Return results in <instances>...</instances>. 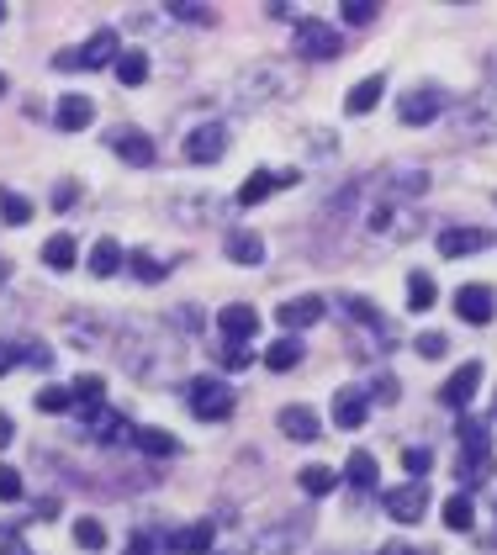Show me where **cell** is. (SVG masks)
<instances>
[{
  "mask_svg": "<svg viewBox=\"0 0 497 555\" xmlns=\"http://www.w3.org/2000/svg\"><path fill=\"white\" fill-rule=\"evenodd\" d=\"M455 133L466 143H492L497 138V96H466L455 106Z\"/></svg>",
  "mask_w": 497,
  "mask_h": 555,
  "instance_id": "cell-1",
  "label": "cell"
},
{
  "mask_svg": "<svg viewBox=\"0 0 497 555\" xmlns=\"http://www.w3.org/2000/svg\"><path fill=\"white\" fill-rule=\"evenodd\" d=\"M122 59V43L112 27H101L96 37H90L85 48H69V53H53V69H106Z\"/></svg>",
  "mask_w": 497,
  "mask_h": 555,
  "instance_id": "cell-2",
  "label": "cell"
},
{
  "mask_svg": "<svg viewBox=\"0 0 497 555\" xmlns=\"http://www.w3.org/2000/svg\"><path fill=\"white\" fill-rule=\"evenodd\" d=\"M186 407L201 418V423H217V418H228L233 413V392H228V381H217V376H191L186 386Z\"/></svg>",
  "mask_w": 497,
  "mask_h": 555,
  "instance_id": "cell-3",
  "label": "cell"
},
{
  "mask_svg": "<svg viewBox=\"0 0 497 555\" xmlns=\"http://www.w3.org/2000/svg\"><path fill=\"white\" fill-rule=\"evenodd\" d=\"M476 392H482V360H466V365H455V370H450V381H445V386H439V402H445L450 413H466Z\"/></svg>",
  "mask_w": 497,
  "mask_h": 555,
  "instance_id": "cell-4",
  "label": "cell"
},
{
  "mask_svg": "<svg viewBox=\"0 0 497 555\" xmlns=\"http://www.w3.org/2000/svg\"><path fill=\"white\" fill-rule=\"evenodd\" d=\"M180 148H186L191 164H217V159L228 154V127L223 122H201V127H191V133H186V143H180Z\"/></svg>",
  "mask_w": 497,
  "mask_h": 555,
  "instance_id": "cell-5",
  "label": "cell"
},
{
  "mask_svg": "<svg viewBox=\"0 0 497 555\" xmlns=\"http://www.w3.org/2000/svg\"><path fill=\"white\" fill-rule=\"evenodd\" d=\"M297 53H302V59L328 64V59H339V53H344V43H339V32L328 22H302L297 27Z\"/></svg>",
  "mask_w": 497,
  "mask_h": 555,
  "instance_id": "cell-6",
  "label": "cell"
},
{
  "mask_svg": "<svg viewBox=\"0 0 497 555\" xmlns=\"http://www.w3.org/2000/svg\"><path fill=\"white\" fill-rule=\"evenodd\" d=\"M439 111H445V90H434V85H418V90H408V96H397V117L408 127L434 122Z\"/></svg>",
  "mask_w": 497,
  "mask_h": 555,
  "instance_id": "cell-7",
  "label": "cell"
},
{
  "mask_svg": "<svg viewBox=\"0 0 497 555\" xmlns=\"http://www.w3.org/2000/svg\"><path fill=\"white\" fill-rule=\"evenodd\" d=\"M297 180H302L297 170H254L244 185H238V207H260L265 196L286 191V185H297Z\"/></svg>",
  "mask_w": 497,
  "mask_h": 555,
  "instance_id": "cell-8",
  "label": "cell"
},
{
  "mask_svg": "<svg viewBox=\"0 0 497 555\" xmlns=\"http://www.w3.org/2000/svg\"><path fill=\"white\" fill-rule=\"evenodd\" d=\"M106 148H112L122 164H133V170L154 164V143H149V133H138V127H112V133H106Z\"/></svg>",
  "mask_w": 497,
  "mask_h": 555,
  "instance_id": "cell-9",
  "label": "cell"
},
{
  "mask_svg": "<svg viewBox=\"0 0 497 555\" xmlns=\"http://www.w3.org/2000/svg\"><path fill=\"white\" fill-rule=\"evenodd\" d=\"M455 312H460V323H492V312H497V291L482 286V281H466L455 291Z\"/></svg>",
  "mask_w": 497,
  "mask_h": 555,
  "instance_id": "cell-10",
  "label": "cell"
},
{
  "mask_svg": "<svg viewBox=\"0 0 497 555\" xmlns=\"http://www.w3.org/2000/svg\"><path fill=\"white\" fill-rule=\"evenodd\" d=\"M386 513H392L397 524H418V518L429 513V481H408V487L386 492Z\"/></svg>",
  "mask_w": 497,
  "mask_h": 555,
  "instance_id": "cell-11",
  "label": "cell"
},
{
  "mask_svg": "<svg viewBox=\"0 0 497 555\" xmlns=\"http://www.w3.org/2000/svg\"><path fill=\"white\" fill-rule=\"evenodd\" d=\"M275 429H281L286 439H297V444H312V439H323V418L312 413L307 402H291V407H281V418H275Z\"/></svg>",
  "mask_w": 497,
  "mask_h": 555,
  "instance_id": "cell-12",
  "label": "cell"
},
{
  "mask_svg": "<svg viewBox=\"0 0 497 555\" xmlns=\"http://www.w3.org/2000/svg\"><path fill=\"white\" fill-rule=\"evenodd\" d=\"M492 244L487 228H439V254L445 259H466V254H482Z\"/></svg>",
  "mask_w": 497,
  "mask_h": 555,
  "instance_id": "cell-13",
  "label": "cell"
},
{
  "mask_svg": "<svg viewBox=\"0 0 497 555\" xmlns=\"http://www.w3.org/2000/svg\"><path fill=\"white\" fill-rule=\"evenodd\" d=\"M365 418H371V397H365V386H344V392H334V423H339V429L355 434Z\"/></svg>",
  "mask_w": 497,
  "mask_h": 555,
  "instance_id": "cell-14",
  "label": "cell"
},
{
  "mask_svg": "<svg viewBox=\"0 0 497 555\" xmlns=\"http://www.w3.org/2000/svg\"><path fill=\"white\" fill-rule=\"evenodd\" d=\"M212 540H217V524L212 518H196V524L170 534V550L175 555H212Z\"/></svg>",
  "mask_w": 497,
  "mask_h": 555,
  "instance_id": "cell-15",
  "label": "cell"
},
{
  "mask_svg": "<svg viewBox=\"0 0 497 555\" xmlns=\"http://www.w3.org/2000/svg\"><path fill=\"white\" fill-rule=\"evenodd\" d=\"M217 328H223V339L244 344V339H254V333H260V312L244 307V302H233V307L217 312Z\"/></svg>",
  "mask_w": 497,
  "mask_h": 555,
  "instance_id": "cell-16",
  "label": "cell"
},
{
  "mask_svg": "<svg viewBox=\"0 0 497 555\" xmlns=\"http://www.w3.org/2000/svg\"><path fill=\"white\" fill-rule=\"evenodd\" d=\"M53 122H59V133H85V127L96 122V106H90V96H59Z\"/></svg>",
  "mask_w": 497,
  "mask_h": 555,
  "instance_id": "cell-17",
  "label": "cell"
},
{
  "mask_svg": "<svg viewBox=\"0 0 497 555\" xmlns=\"http://www.w3.org/2000/svg\"><path fill=\"white\" fill-rule=\"evenodd\" d=\"M381 90H386V80H381V74H365L360 85H349V96H344V111H349V117H365V111H376Z\"/></svg>",
  "mask_w": 497,
  "mask_h": 555,
  "instance_id": "cell-18",
  "label": "cell"
},
{
  "mask_svg": "<svg viewBox=\"0 0 497 555\" xmlns=\"http://www.w3.org/2000/svg\"><path fill=\"white\" fill-rule=\"evenodd\" d=\"M275 318H281L286 328H312L323 318V302H318V296H291L286 307H275Z\"/></svg>",
  "mask_w": 497,
  "mask_h": 555,
  "instance_id": "cell-19",
  "label": "cell"
},
{
  "mask_svg": "<svg viewBox=\"0 0 497 555\" xmlns=\"http://www.w3.org/2000/svg\"><path fill=\"white\" fill-rule=\"evenodd\" d=\"M344 481H349L355 492H376V455H371V450H349Z\"/></svg>",
  "mask_w": 497,
  "mask_h": 555,
  "instance_id": "cell-20",
  "label": "cell"
},
{
  "mask_svg": "<svg viewBox=\"0 0 497 555\" xmlns=\"http://www.w3.org/2000/svg\"><path fill=\"white\" fill-rule=\"evenodd\" d=\"M122 265H127V254H122L117 238H96V249H90V275L106 281V275H117Z\"/></svg>",
  "mask_w": 497,
  "mask_h": 555,
  "instance_id": "cell-21",
  "label": "cell"
},
{
  "mask_svg": "<svg viewBox=\"0 0 497 555\" xmlns=\"http://www.w3.org/2000/svg\"><path fill=\"white\" fill-rule=\"evenodd\" d=\"M228 259H233V265H260V259H265V238L249 233V228L228 233Z\"/></svg>",
  "mask_w": 497,
  "mask_h": 555,
  "instance_id": "cell-22",
  "label": "cell"
},
{
  "mask_svg": "<svg viewBox=\"0 0 497 555\" xmlns=\"http://www.w3.org/2000/svg\"><path fill=\"white\" fill-rule=\"evenodd\" d=\"M265 365L270 370H297L302 365V339H291V333H286V339H275L265 349Z\"/></svg>",
  "mask_w": 497,
  "mask_h": 555,
  "instance_id": "cell-23",
  "label": "cell"
},
{
  "mask_svg": "<svg viewBox=\"0 0 497 555\" xmlns=\"http://www.w3.org/2000/svg\"><path fill=\"white\" fill-rule=\"evenodd\" d=\"M43 265L64 275L69 265H75V238H69V233H53L48 244H43Z\"/></svg>",
  "mask_w": 497,
  "mask_h": 555,
  "instance_id": "cell-24",
  "label": "cell"
},
{
  "mask_svg": "<svg viewBox=\"0 0 497 555\" xmlns=\"http://www.w3.org/2000/svg\"><path fill=\"white\" fill-rule=\"evenodd\" d=\"M117 80H122V85H143V80H149V53H143V48H127L122 59H117Z\"/></svg>",
  "mask_w": 497,
  "mask_h": 555,
  "instance_id": "cell-25",
  "label": "cell"
},
{
  "mask_svg": "<svg viewBox=\"0 0 497 555\" xmlns=\"http://www.w3.org/2000/svg\"><path fill=\"white\" fill-rule=\"evenodd\" d=\"M434 275H423V270H413L408 275V312H429L434 307Z\"/></svg>",
  "mask_w": 497,
  "mask_h": 555,
  "instance_id": "cell-26",
  "label": "cell"
},
{
  "mask_svg": "<svg viewBox=\"0 0 497 555\" xmlns=\"http://www.w3.org/2000/svg\"><path fill=\"white\" fill-rule=\"evenodd\" d=\"M133 444H138L143 455H159V460L180 450V444H175V434H164V429H133Z\"/></svg>",
  "mask_w": 497,
  "mask_h": 555,
  "instance_id": "cell-27",
  "label": "cell"
},
{
  "mask_svg": "<svg viewBox=\"0 0 497 555\" xmlns=\"http://www.w3.org/2000/svg\"><path fill=\"white\" fill-rule=\"evenodd\" d=\"M297 481H302V492H307V497H328V492L339 487V476L328 471V466H302Z\"/></svg>",
  "mask_w": 497,
  "mask_h": 555,
  "instance_id": "cell-28",
  "label": "cell"
},
{
  "mask_svg": "<svg viewBox=\"0 0 497 555\" xmlns=\"http://www.w3.org/2000/svg\"><path fill=\"white\" fill-rule=\"evenodd\" d=\"M127 270H133L138 281H164V275H170V265H164V259H154L149 249H133V254H127Z\"/></svg>",
  "mask_w": 497,
  "mask_h": 555,
  "instance_id": "cell-29",
  "label": "cell"
},
{
  "mask_svg": "<svg viewBox=\"0 0 497 555\" xmlns=\"http://www.w3.org/2000/svg\"><path fill=\"white\" fill-rule=\"evenodd\" d=\"M445 524H450L455 534H466V529L476 524V508H471V497H466V492H455L450 503H445Z\"/></svg>",
  "mask_w": 497,
  "mask_h": 555,
  "instance_id": "cell-30",
  "label": "cell"
},
{
  "mask_svg": "<svg viewBox=\"0 0 497 555\" xmlns=\"http://www.w3.org/2000/svg\"><path fill=\"white\" fill-rule=\"evenodd\" d=\"M90 434H96L101 444H112V439H122V418L112 413V407H96V413H90Z\"/></svg>",
  "mask_w": 497,
  "mask_h": 555,
  "instance_id": "cell-31",
  "label": "cell"
},
{
  "mask_svg": "<svg viewBox=\"0 0 497 555\" xmlns=\"http://www.w3.org/2000/svg\"><path fill=\"white\" fill-rule=\"evenodd\" d=\"M38 407L43 413H69V407H75V386H43Z\"/></svg>",
  "mask_w": 497,
  "mask_h": 555,
  "instance_id": "cell-32",
  "label": "cell"
},
{
  "mask_svg": "<svg viewBox=\"0 0 497 555\" xmlns=\"http://www.w3.org/2000/svg\"><path fill=\"white\" fill-rule=\"evenodd\" d=\"M349 318H360L365 328H376V333H392V328H386V318H381V312H376V302H365V296H349Z\"/></svg>",
  "mask_w": 497,
  "mask_h": 555,
  "instance_id": "cell-33",
  "label": "cell"
},
{
  "mask_svg": "<svg viewBox=\"0 0 497 555\" xmlns=\"http://www.w3.org/2000/svg\"><path fill=\"white\" fill-rule=\"evenodd\" d=\"M487 460L492 455H476V450H460V460H455V476L466 481V487H476L482 481V471H487Z\"/></svg>",
  "mask_w": 497,
  "mask_h": 555,
  "instance_id": "cell-34",
  "label": "cell"
},
{
  "mask_svg": "<svg viewBox=\"0 0 497 555\" xmlns=\"http://www.w3.org/2000/svg\"><path fill=\"white\" fill-rule=\"evenodd\" d=\"M0 217L22 228V222H32V201H27V196H16V191H0Z\"/></svg>",
  "mask_w": 497,
  "mask_h": 555,
  "instance_id": "cell-35",
  "label": "cell"
},
{
  "mask_svg": "<svg viewBox=\"0 0 497 555\" xmlns=\"http://www.w3.org/2000/svg\"><path fill=\"white\" fill-rule=\"evenodd\" d=\"M339 11H344V27H371L381 6H376V0H344Z\"/></svg>",
  "mask_w": 497,
  "mask_h": 555,
  "instance_id": "cell-36",
  "label": "cell"
},
{
  "mask_svg": "<svg viewBox=\"0 0 497 555\" xmlns=\"http://www.w3.org/2000/svg\"><path fill=\"white\" fill-rule=\"evenodd\" d=\"M75 545L80 550H101L106 545V529L96 524V518H75Z\"/></svg>",
  "mask_w": 497,
  "mask_h": 555,
  "instance_id": "cell-37",
  "label": "cell"
},
{
  "mask_svg": "<svg viewBox=\"0 0 497 555\" xmlns=\"http://www.w3.org/2000/svg\"><path fill=\"white\" fill-rule=\"evenodd\" d=\"M413 349H418L423 360H439V355L450 349V339H445V333H418V339H413Z\"/></svg>",
  "mask_w": 497,
  "mask_h": 555,
  "instance_id": "cell-38",
  "label": "cell"
},
{
  "mask_svg": "<svg viewBox=\"0 0 497 555\" xmlns=\"http://www.w3.org/2000/svg\"><path fill=\"white\" fill-rule=\"evenodd\" d=\"M164 11H170L175 22H201V27L212 22V6H186V0H175V6H164Z\"/></svg>",
  "mask_w": 497,
  "mask_h": 555,
  "instance_id": "cell-39",
  "label": "cell"
},
{
  "mask_svg": "<svg viewBox=\"0 0 497 555\" xmlns=\"http://www.w3.org/2000/svg\"><path fill=\"white\" fill-rule=\"evenodd\" d=\"M159 545H164V534H159V529H138V534H133V545H127V555H159Z\"/></svg>",
  "mask_w": 497,
  "mask_h": 555,
  "instance_id": "cell-40",
  "label": "cell"
},
{
  "mask_svg": "<svg viewBox=\"0 0 497 555\" xmlns=\"http://www.w3.org/2000/svg\"><path fill=\"white\" fill-rule=\"evenodd\" d=\"M101 392H106L101 376H80L75 381V402H85V407H101Z\"/></svg>",
  "mask_w": 497,
  "mask_h": 555,
  "instance_id": "cell-41",
  "label": "cell"
},
{
  "mask_svg": "<svg viewBox=\"0 0 497 555\" xmlns=\"http://www.w3.org/2000/svg\"><path fill=\"white\" fill-rule=\"evenodd\" d=\"M217 360H223L228 370H244V365H249L254 355H249V349H244V344H233V339H223V349H217Z\"/></svg>",
  "mask_w": 497,
  "mask_h": 555,
  "instance_id": "cell-42",
  "label": "cell"
},
{
  "mask_svg": "<svg viewBox=\"0 0 497 555\" xmlns=\"http://www.w3.org/2000/svg\"><path fill=\"white\" fill-rule=\"evenodd\" d=\"M16 497H22V476L11 466H0V503H16Z\"/></svg>",
  "mask_w": 497,
  "mask_h": 555,
  "instance_id": "cell-43",
  "label": "cell"
},
{
  "mask_svg": "<svg viewBox=\"0 0 497 555\" xmlns=\"http://www.w3.org/2000/svg\"><path fill=\"white\" fill-rule=\"evenodd\" d=\"M402 460H408V471H413V481H418L423 471H429V466H434V455H429V450H408V455H402Z\"/></svg>",
  "mask_w": 497,
  "mask_h": 555,
  "instance_id": "cell-44",
  "label": "cell"
},
{
  "mask_svg": "<svg viewBox=\"0 0 497 555\" xmlns=\"http://www.w3.org/2000/svg\"><path fill=\"white\" fill-rule=\"evenodd\" d=\"M275 22H291V16H297V6H286V0H275V6H265Z\"/></svg>",
  "mask_w": 497,
  "mask_h": 555,
  "instance_id": "cell-45",
  "label": "cell"
},
{
  "mask_svg": "<svg viewBox=\"0 0 497 555\" xmlns=\"http://www.w3.org/2000/svg\"><path fill=\"white\" fill-rule=\"evenodd\" d=\"M11 439H16V423H11V413H0V450H6Z\"/></svg>",
  "mask_w": 497,
  "mask_h": 555,
  "instance_id": "cell-46",
  "label": "cell"
},
{
  "mask_svg": "<svg viewBox=\"0 0 497 555\" xmlns=\"http://www.w3.org/2000/svg\"><path fill=\"white\" fill-rule=\"evenodd\" d=\"M80 191H75V185H59V191H53V207H69V201H75Z\"/></svg>",
  "mask_w": 497,
  "mask_h": 555,
  "instance_id": "cell-47",
  "label": "cell"
},
{
  "mask_svg": "<svg viewBox=\"0 0 497 555\" xmlns=\"http://www.w3.org/2000/svg\"><path fill=\"white\" fill-rule=\"evenodd\" d=\"M16 360H22V355H16V349H11V344H0V376H6V370H11Z\"/></svg>",
  "mask_w": 497,
  "mask_h": 555,
  "instance_id": "cell-48",
  "label": "cell"
},
{
  "mask_svg": "<svg viewBox=\"0 0 497 555\" xmlns=\"http://www.w3.org/2000/svg\"><path fill=\"white\" fill-rule=\"evenodd\" d=\"M376 397L381 402H397V381H376Z\"/></svg>",
  "mask_w": 497,
  "mask_h": 555,
  "instance_id": "cell-49",
  "label": "cell"
},
{
  "mask_svg": "<svg viewBox=\"0 0 497 555\" xmlns=\"http://www.w3.org/2000/svg\"><path fill=\"white\" fill-rule=\"evenodd\" d=\"M0 555H32V550H27V545L16 540V534H11V540H6V550H0Z\"/></svg>",
  "mask_w": 497,
  "mask_h": 555,
  "instance_id": "cell-50",
  "label": "cell"
},
{
  "mask_svg": "<svg viewBox=\"0 0 497 555\" xmlns=\"http://www.w3.org/2000/svg\"><path fill=\"white\" fill-rule=\"evenodd\" d=\"M381 555H423V550H408V545H386Z\"/></svg>",
  "mask_w": 497,
  "mask_h": 555,
  "instance_id": "cell-51",
  "label": "cell"
},
{
  "mask_svg": "<svg viewBox=\"0 0 497 555\" xmlns=\"http://www.w3.org/2000/svg\"><path fill=\"white\" fill-rule=\"evenodd\" d=\"M0 96H6V74H0Z\"/></svg>",
  "mask_w": 497,
  "mask_h": 555,
  "instance_id": "cell-52",
  "label": "cell"
},
{
  "mask_svg": "<svg viewBox=\"0 0 497 555\" xmlns=\"http://www.w3.org/2000/svg\"><path fill=\"white\" fill-rule=\"evenodd\" d=\"M0 22H6V0H0Z\"/></svg>",
  "mask_w": 497,
  "mask_h": 555,
  "instance_id": "cell-53",
  "label": "cell"
},
{
  "mask_svg": "<svg viewBox=\"0 0 497 555\" xmlns=\"http://www.w3.org/2000/svg\"><path fill=\"white\" fill-rule=\"evenodd\" d=\"M0 281H6V265H0Z\"/></svg>",
  "mask_w": 497,
  "mask_h": 555,
  "instance_id": "cell-54",
  "label": "cell"
},
{
  "mask_svg": "<svg viewBox=\"0 0 497 555\" xmlns=\"http://www.w3.org/2000/svg\"><path fill=\"white\" fill-rule=\"evenodd\" d=\"M212 555H217V550H212Z\"/></svg>",
  "mask_w": 497,
  "mask_h": 555,
  "instance_id": "cell-55",
  "label": "cell"
}]
</instances>
